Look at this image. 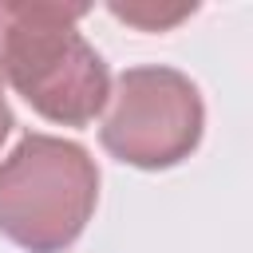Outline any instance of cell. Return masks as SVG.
Returning <instances> with one entry per match:
<instances>
[{
	"mask_svg": "<svg viewBox=\"0 0 253 253\" xmlns=\"http://www.w3.org/2000/svg\"><path fill=\"white\" fill-rule=\"evenodd\" d=\"M107 8H111V16H119V20H126V24L142 28V32H166V28H174L182 16L194 12V4H190V8L178 4V8H170V12L154 8V4H107Z\"/></svg>",
	"mask_w": 253,
	"mask_h": 253,
	"instance_id": "4",
	"label": "cell"
},
{
	"mask_svg": "<svg viewBox=\"0 0 253 253\" xmlns=\"http://www.w3.org/2000/svg\"><path fill=\"white\" fill-rule=\"evenodd\" d=\"M107 99L99 138L111 158L138 170H170L198 150L206 103L186 71L162 63L126 67Z\"/></svg>",
	"mask_w": 253,
	"mask_h": 253,
	"instance_id": "3",
	"label": "cell"
},
{
	"mask_svg": "<svg viewBox=\"0 0 253 253\" xmlns=\"http://www.w3.org/2000/svg\"><path fill=\"white\" fill-rule=\"evenodd\" d=\"M12 126H16V119H12V107H8V99H4V83H0V142L12 134Z\"/></svg>",
	"mask_w": 253,
	"mask_h": 253,
	"instance_id": "5",
	"label": "cell"
},
{
	"mask_svg": "<svg viewBox=\"0 0 253 253\" xmlns=\"http://www.w3.org/2000/svg\"><path fill=\"white\" fill-rule=\"evenodd\" d=\"M99 202V166L87 146L32 130L0 162V233L28 253H63Z\"/></svg>",
	"mask_w": 253,
	"mask_h": 253,
	"instance_id": "2",
	"label": "cell"
},
{
	"mask_svg": "<svg viewBox=\"0 0 253 253\" xmlns=\"http://www.w3.org/2000/svg\"><path fill=\"white\" fill-rule=\"evenodd\" d=\"M87 4L0 0V83L59 126H87L111 95L107 59L75 28Z\"/></svg>",
	"mask_w": 253,
	"mask_h": 253,
	"instance_id": "1",
	"label": "cell"
}]
</instances>
